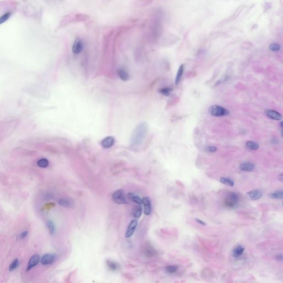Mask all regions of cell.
<instances>
[{
	"label": "cell",
	"instance_id": "12",
	"mask_svg": "<svg viewBox=\"0 0 283 283\" xmlns=\"http://www.w3.org/2000/svg\"><path fill=\"white\" fill-rule=\"evenodd\" d=\"M267 116L271 119L280 121L282 119V116L278 112L274 110H268L266 112Z\"/></svg>",
	"mask_w": 283,
	"mask_h": 283
},
{
	"label": "cell",
	"instance_id": "13",
	"mask_svg": "<svg viewBox=\"0 0 283 283\" xmlns=\"http://www.w3.org/2000/svg\"><path fill=\"white\" fill-rule=\"evenodd\" d=\"M240 168L244 171H251L255 169V165L253 163L249 162L242 163L240 166Z\"/></svg>",
	"mask_w": 283,
	"mask_h": 283
},
{
	"label": "cell",
	"instance_id": "10",
	"mask_svg": "<svg viewBox=\"0 0 283 283\" xmlns=\"http://www.w3.org/2000/svg\"><path fill=\"white\" fill-rule=\"evenodd\" d=\"M39 261H40V257L38 255H33L29 261L28 267L27 268V271L31 270L33 267H35L38 264Z\"/></svg>",
	"mask_w": 283,
	"mask_h": 283
},
{
	"label": "cell",
	"instance_id": "3",
	"mask_svg": "<svg viewBox=\"0 0 283 283\" xmlns=\"http://www.w3.org/2000/svg\"><path fill=\"white\" fill-rule=\"evenodd\" d=\"M238 196L234 192H230L227 194L225 200V204L227 207L232 208L235 207L238 202Z\"/></svg>",
	"mask_w": 283,
	"mask_h": 283
},
{
	"label": "cell",
	"instance_id": "24",
	"mask_svg": "<svg viewBox=\"0 0 283 283\" xmlns=\"http://www.w3.org/2000/svg\"><path fill=\"white\" fill-rule=\"evenodd\" d=\"M19 265V261L18 259H15L13 262L11 263L9 267V270L10 271H14L16 269Z\"/></svg>",
	"mask_w": 283,
	"mask_h": 283
},
{
	"label": "cell",
	"instance_id": "22",
	"mask_svg": "<svg viewBox=\"0 0 283 283\" xmlns=\"http://www.w3.org/2000/svg\"><path fill=\"white\" fill-rule=\"evenodd\" d=\"M220 181L222 184L230 186H233L234 185V181L230 179L226 178V177H221L220 179Z\"/></svg>",
	"mask_w": 283,
	"mask_h": 283
},
{
	"label": "cell",
	"instance_id": "5",
	"mask_svg": "<svg viewBox=\"0 0 283 283\" xmlns=\"http://www.w3.org/2000/svg\"><path fill=\"white\" fill-rule=\"evenodd\" d=\"M84 48L83 42L79 38H77L72 45V51L75 54H78L80 53Z\"/></svg>",
	"mask_w": 283,
	"mask_h": 283
},
{
	"label": "cell",
	"instance_id": "28",
	"mask_svg": "<svg viewBox=\"0 0 283 283\" xmlns=\"http://www.w3.org/2000/svg\"><path fill=\"white\" fill-rule=\"evenodd\" d=\"M47 227L48 228V230L49 231L50 234H53L55 231V227L54 226L53 223L51 221H48L47 222Z\"/></svg>",
	"mask_w": 283,
	"mask_h": 283
},
{
	"label": "cell",
	"instance_id": "14",
	"mask_svg": "<svg viewBox=\"0 0 283 283\" xmlns=\"http://www.w3.org/2000/svg\"><path fill=\"white\" fill-rule=\"evenodd\" d=\"M244 251V248L241 245L238 246L235 248L232 252V255L235 258H238L243 254Z\"/></svg>",
	"mask_w": 283,
	"mask_h": 283
},
{
	"label": "cell",
	"instance_id": "6",
	"mask_svg": "<svg viewBox=\"0 0 283 283\" xmlns=\"http://www.w3.org/2000/svg\"><path fill=\"white\" fill-rule=\"evenodd\" d=\"M263 192L260 190H253L247 194L248 198L251 200H257L262 198Z\"/></svg>",
	"mask_w": 283,
	"mask_h": 283
},
{
	"label": "cell",
	"instance_id": "35",
	"mask_svg": "<svg viewBox=\"0 0 283 283\" xmlns=\"http://www.w3.org/2000/svg\"><path fill=\"white\" fill-rule=\"evenodd\" d=\"M283 174H280V175L278 176V179H279L280 181H282V182L283 181Z\"/></svg>",
	"mask_w": 283,
	"mask_h": 283
},
{
	"label": "cell",
	"instance_id": "4",
	"mask_svg": "<svg viewBox=\"0 0 283 283\" xmlns=\"http://www.w3.org/2000/svg\"><path fill=\"white\" fill-rule=\"evenodd\" d=\"M112 198L114 202L118 204H126L127 202L125 192L122 190L115 191L113 193Z\"/></svg>",
	"mask_w": 283,
	"mask_h": 283
},
{
	"label": "cell",
	"instance_id": "29",
	"mask_svg": "<svg viewBox=\"0 0 283 283\" xmlns=\"http://www.w3.org/2000/svg\"><path fill=\"white\" fill-rule=\"evenodd\" d=\"M269 49L272 51H278L280 49V46L276 43H273L269 45Z\"/></svg>",
	"mask_w": 283,
	"mask_h": 283
},
{
	"label": "cell",
	"instance_id": "11",
	"mask_svg": "<svg viewBox=\"0 0 283 283\" xmlns=\"http://www.w3.org/2000/svg\"><path fill=\"white\" fill-rule=\"evenodd\" d=\"M114 143V139L112 137H107L101 142V146L104 148L111 147Z\"/></svg>",
	"mask_w": 283,
	"mask_h": 283
},
{
	"label": "cell",
	"instance_id": "23",
	"mask_svg": "<svg viewBox=\"0 0 283 283\" xmlns=\"http://www.w3.org/2000/svg\"><path fill=\"white\" fill-rule=\"evenodd\" d=\"M142 213V210L141 206H137L134 210L133 215L135 218H139L141 216Z\"/></svg>",
	"mask_w": 283,
	"mask_h": 283
},
{
	"label": "cell",
	"instance_id": "31",
	"mask_svg": "<svg viewBox=\"0 0 283 283\" xmlns=\"http://www.w3.org/2000/svg\"><path fill=\"white\" fill-rule=\"evenodd\" d=\"M217 147H216L215 146H210L207 149V151L209 152H211V153L215 152L217 150Z\"/></svg>",
	"mask_w": 283,
	"mask_h": 283
},
{
	"label": "cell",
	"instance_id": "21",
	"mask_svg": "<svg viewBox=\"0 0 283 283\" xmlns=\"http://www.w3.org/2000/svg\"><path fill=\"white\" fill-rule=\"evenodd\" d=\"M49 163V161L47 159L42 158L37 162V165L38 167H39L41 168H47L48 167Z\"/></svg>",
	"mask_w": 283,
	"mask_h": 283
},
{
	"label": "cell",
	"instance_id": "34",
	"mask_svg": "<svg viewBox=\"0 0 283 283\" xmlns=\"http://www.w3.org/2000/svg\"><path fill=\"white\" fill-rule=\"evenodd\" d=\"M276 259L278 261H282V260H283V256H282V255H278L276 257Z\"/></svg>",
	"mask_w": 283,
	"mask_h": 283
},
{
	"label": "cell",
	"instance_id": "1",
	"mask_svg": "<svg viewBox=\"0 0 283 283\" xmlns=\"http://www.w3.org/2000/svg\"><path fill=\"white\" fill-rule=\"evenodd\" d=\"M147 132L146 123H142L135 129L131 138V146L133 147L140 146Z\"/></svg>",
	"mask_w": 283,
	"mask_h": 283
},
{
	"label": "cell",
	"instance_id": "26",
	"mask_svg": "<svg viewBox=\"0 0 283 283\" xmlns=\"http://www.w3.org/2000/svg\"><path fill=\"white\" fill-rule=\"evenodd\" d=\"M178 269V267L177 265H169L166 267V270L170 273H174L176 272Z\"/></svg>",
	"mask_w": 283,
	"mask_h": 283
},
{
	"label": "cell",
	"instance_id": "9",
	"mask_svg": "<svg viewBox=\"0 0 283 283\" xmlns=\"http://www.w3.org/2000/svg\"><path fill=\"white\" fill-rule=\"evenodd\" d=\"M55 255L52 254H46L44 255L41 259V263L43 265H46L51 264L55 260Z\"/></svg>",
	"mask_w": 283,
	"mask_h": 283
},
{
	"label": "cell",
	"instance_id": "32",
	"mask_svg": "<svg viewBox=\"0 0 283 283\" xmlns=\"http://www.w3.org/2000/svg\"><path fill=\"white\" fill-rule=\"evenodd\" d=\"M27 234H28V232H27V231H24V232H23V233H22V234L20 235V238L21 239L24 238H25V237L27 236Z\"/></svg>",
	"mask_w": 283,
	"mask_h": 283
},
{
	"label": "cell",
	"instance_id": "25",
	"mask_svg": "<svg viewBox=\"0 0 283 283\" xmlns=\"http://www.w3.org/2000/svg\"><path fill=\"white\" fill-rule=\"evenodd\" d=\"M11 12H7L5 14H3L2 16H1L0 17V24L7 21V20L9 18V17H11Z\"/></svg>",
	"mask_w": 283,
	"mask_h": 283
},
{
	"label": "cell",
	"instance_id": "8",
	"mask_svg": "<svg viewBox=\"0 0 283 283\" xmlns=\"http://www.w3.org/2000/svg\"><path fill=\"white\" fill-rule=\"evenodd\" d=\"M137 224H138V222L137 220L136 219H133V221H131V222L130 223L129 226L128 227L127 231L125 236L126 237L129 238L132 236V234L135 232Z\"/></svg>",
	"mask_w": 283,
	"mask_h": 283
},
{
	"label": "cell",
	"instance_id": "15",
	"mask_svg": "<svg viewBox=\"0 0 283 283\" xmlns=\"http://www.w3.org/2000/svg\"><path fill=\"white\" fill-rule=\"evenodd\" d=\"M59 205L66 207H72L74 205L73 201L69 198H61L59 201Z\"/></svg>",
	"mask_w": 283,
	"mask_h": 283
},
{
	"label": "cell",
	"instance_id": "30",
	"mask_svg": "<svg viewBox=\"0 0 283 283\" xmlns=\"http://www.w3.org/2000/svg\"><path fill=\"white\" fill-rule=\"evenodd\" d=\"M108 266L112 269V270H116L117 268V265L115 263L112 262H107Z\"/></svg>",
	"mask_w": 283,
	"mask_h": 283
},
{
	"label": "cell",
	"instance_id": "19",
	"mask_svg": "<svg viewBox=\"0 0 283 283\" xmlns=\"http://www.w3.org/2000/svg\"><path fill=\"white\" fill-rule=\"evenodd\" d=\"M283 196V192L282 190L271 193L269 195V198L276 199H282Z\"/></svg>",
	"mask_w": 283,
	"mask_h": 283
},
{
	"label": "cell",
	"instance_id": "20",
	"mask_svg": "<svg viewBox=\"0 0 283 283\" xmlns=\"http://www.w3.org/2000/svg\"><path fill=\"white\" fill-rule=\"evenodd\" d=\"M118 74L121 79L123 81H127L129 79V75L127 72L124 69L119 70L118 71Z\"/></svg>",
	"mask_w": 283,
	"mask_h": 283
},
{
	"label": "cell",
	"instance_id": "33",
	"mask_svg": "<svg viewBox=\"0 0 283 283\" xmlns=\"http://www.w3.org/2000/svg\"><path fill=\"white\" fill-rule=\"evenodd\" d=\"M195 221H196L198 223H200V225H202V226H206V225L205 222H204L203 221H202V220H201V219H195Z\"/></svg>",
	"mask_w": 283,
	"mask_h": 283
},
{
	"label": "cell",
	"instance_id": "27",
	"mask_svg": "<svg viewBox=\"0 0 283 283\" xmlns=\"http://www.w3.org/2000/svg\"><path fill=\"white\" fill-rule=\"evenodd\" d=\"M172 90L173 89L170 87H165L162 89L160 90V92L165 96H169L170 95V92L172 91Z\"/></svg>",
	"mask_w": 283,
	"mask_h": 283
},
{
	"label": "cell",
	"instance_id": "7",
	"mask_svg": "<svg viewBox=\"0 0 283 283\" xmlns=\"http://www.w3.org/2000/svg\"><path fill=\"white\" fill-rule=\"evenodd\" d=\"M142 204L144 205L145 215H149L152 212V206H151V201L148 197H145L142 199Z\"/></svg>",
	"mask_w": 283,
	"mask_h": 283
},
{
	"label": "cell",
	"instance_id": "16",
	"mask_svg": "<svg viewBox=\"0 0 283 283\" xmlns=\"http://www.w3.org/2000/svg\"><path fill=\"white\" fill-rule=\"evenodd\" d=\"M184 66L183 64H182L179 68L178 69V71L177 72V76H176V78H175V84L176 85H177L181 79V77L183 76V72H184Z\"/></svg>",
	"mask_w": 283,
	"mask_h": 283
},
{
	"label": "cell",
	"instance_id": "18",
	"mask_svg": "<svg viewBox=\"0 0 283 283\" xmlns=\"http://www.w3.org/2000/svg\"><path fill=\"white\" fill-rule=\"evenodd\" d=\"M246 146L247 148H248L249 149L252 150H257L259 148V144L253 141L247 142Z\"/></svg>",
	"mask_w": 283,
	"mask_h": 283
},
{
	"label": "cell",
	"instance_id": "17",
	"mask_svg": "<svg viewBox=\"0 0 283 283\" xmlns=\"http://www.w3.org/2000/svg\"><path fill=\"white\" fill-rule=\"evenodd\" d=\"M127 197L128 199L132 200V201L135 202L138 204H139V205H141V204H142V199L140 198L139 196L135 195L134 194H133L132 192L128 193Z\"/></svg>",
	"mask_w": 283,
	"mask_h": 283
},
{
	"label": "cell",
	"instance_id": "2",
	"mask_svg": "<svg viewBox=\"0 0 283 283\" xmlns=\"http://www.w3.org/2000/svg\"><path fill=\"white\" fill-rule=\"evenodd\" d=\"M209 112L211 115L215 117L225 116L229 114L228 110L219 105L211 106L209 109Z\"/></svg>",
	"mask_w": 283,
	"mask_h": 283
}]
</instances>
